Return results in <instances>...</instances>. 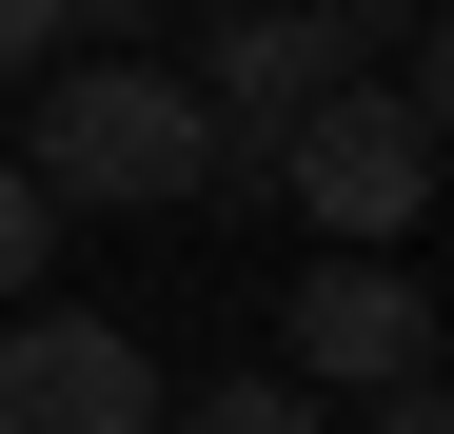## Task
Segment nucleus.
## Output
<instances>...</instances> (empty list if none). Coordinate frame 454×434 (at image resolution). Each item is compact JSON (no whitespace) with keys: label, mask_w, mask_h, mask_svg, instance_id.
Wrapping results in <instances>:
<instances>
[{"label":"nucleus","mask_w":454,"mask_h":434,"mask_svg":"<svg viewBox=\"0 0 454 434\" xmlns=\"http://www.w3.org/2000/svg\"><path fill=\"white\" fill-rule=\"evenodd\" d=\"M178 434H317V395H296V376H217Z\"/></svg>","instance_id":"7"},{"label":"nucleus","mask_w":454,"mask_h":434,"mask_svg":"<svg viewBox=\"0 0 454 434\" xmlns=\"http://www.w3.org/2000/svg\"><path fill=\"white\" fill-rule=\"evenodd\" d=\"M277 376L296 395H415L434 376V297H415V257H296V297H277Z\"/></svg>","instance_id":"4"},{"label":"nucleus","mask_w":454,"mask_h":434,"mask_svg":"<svg viewBox=\"0 0 454 434\" xmlns=\"http://www.w3.org/2000/svg\"><path fill=\"white\" fill-rule=\"evenodd\" d=\"M20 59H59V0H0V80H20Z\"/></svg>","instance_id":"9"},{"label":"nucleus","mask_w":454,"mask_h":434,"mask_svg":"<svg viewBox=\"0 0 454 434\" xmlns=\"http://www.w3.org/2000/svg\"><path fill=\"white\" fill-rule=\"evenodd\" d=\"M20 178H40V217H198V198H217L198 80H178L159 40H138V59H40V99H20Z\"/></svg>","instance_id":"1"},{"label":"nucleus","mask_w":454,"mask_h":434,"mask_svg":"<svg viewBox=\"0 0 454 434\" xmlns=\"http://www.w3.org/2000/svg\"><path fill=\"white\" fill-rule=\"evenodd\" d=\"M375 434H454V395H434V376H415V395H375Z\"/></svg>","instance_id":"10"},{"label":"nucleus","mask_w":454,"mask_h":434,"mask_svg":"<svg viewBox=\"0 0 454 434\" xmlns=\"http://www.w3.org/2000/svg\"><path fill=\"white\" fill-rule=\"evenodd\" d=\"M59 40H99V59H138V40H178V0H59Z\"/></svg>","instance_id":"8"},{"label":"nucleus","mask_w":454,"mask_h":434,"mask_svg":"<svg viewBox=\"0 0 454 434\" xmlns=\"http://www.w3.org/2000/svg\"><path fill=\"white\" fill-rule=\"evenodd\" d=\"M178 80H198V138H217V178H277V138L317 119L356 59H375V20L356 0H217L198 40H159Z\"/></svg>","instance_id":"2"},{"label":"nucleus","mask_w":454,"mask_h":434,"mask_svg":"<svg viewBox=\"0 0 454 434\" xmlns=\"http://www.w3.org/2000/svg\"><path fill=\"white\" fill-rule=\"evenodd\" d=\"M40 257H59V217H40L20 159H0V316H40Z\"/></svg>","instance_id":"6"},{"label":"nucleus","mask_w":454,"mask_h":434,"mask_svg":"<svg viewBox=\"0 0 454 434\" xmlns=\"http://www.w3.org/2000/svg\"><path fill=\"white\" fill-rule=\"evenodd\" d=\"M277 198L317 217V257H395L415 217H434V80H395V59L336 80L317 119L277 138Z\"/></svg>","instance_id":"3"},{"label":"nucleus","mask_w":454,"mask_h":434,"mask_svg":"<svg viewBox=\"0 0 454 434\" xmlns=\"http://www.w3.org/2000/svg\"><path fill=\"white\" fill-rule=\"evenodd\" d=\"M178 376L119 316H0V434H159Z\"/></svg>","instance_id":"5"}]
</instances>
